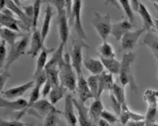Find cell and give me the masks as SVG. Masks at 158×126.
<instances>
[{"label":"cell","mask_w":158,"mask_h":126,"mask_svg":"<svg viewBox=\"0 0 158 126\" xmlns=\"http://www.w3.org/2000/svg\"><path fill=\"white\" fill-rule=\"evenodd\" d=\"M136 59V53L128 51L123 54L121 60V67L119 71V81L123 87L127 85L129 86L131 90L137 93V86L135 83L134 73H133V64Z\"/></svg>","instance_id":"obj_1"},{"label":"cell","mask_w":158,"mask_h":126,"mask_svg":"<svg viewBox=\"0 0 158 126\" xmlns=\"http://www.w3.org/2000/svg\"><path fill=\"white\" fill-rule=\"evenodd\" d=\"M78 75L73 69L71 56L66 51L64 53V61L60 67V81L62 87L66 88L69 92H74L77 89Z\"/></svg>","instance_id":"obj_2"},{"label":"cell","mask_w":158,"mask_h":126,"mask_svg":"<svg viewBox=\"0 0 158 126\" xmlns=\"http://www.w3.org/2000/svg\"><path fill=\"white\" fill-rule=\"evenodd\" d=\"M30 41H31V35L29 33H26L23 37L20 38L14 45L11 46L5 66L3 68L4 69L3 70H7V69L13 63L16 61L18 59H20L24 54L26 53L27 47L30 44Z\"/></svg>","instance_id":"obj_3"},{"label":"cell","mask_w":158,"mask_h":126,"mask_svg":"<svg viewBox=\"0 0 158 126\" xmlns=\"http://www.w3.org/2000/svg\"><path fill=\"white\" fill-rule=\"evenodd\" d=\"M144 99L147 104V112L145 115L146 124L156 123L158 115V91L147 89L144 94Z\"/></svg>","instance_id":"obj_4"},{"label":"cell","mask_w":158,"mask_h":126,"mask_svg":"<svg viewBox=\"0 0 158 126\" xmlns=\"http://www.w3.org/2000/svg\"><path fill=\"white\" fill-rule=\"evenodd\" d=\"M91 24L96 29L98 34L103 41H107L110 34H111L112 24L110 14H101L99 13H94V17L91 20Z\"/></svg>","instance_id":"obj_5"},{"label":"cell","mask_w":158,"mask_h":126,"mask_svg":"<svg viewBox=\"0 0 158 126\" xmlns=\"http://www.w3.org/2000/svg\"><path fill=\"white\" fill-rule=\"evenodd\" d=\"M84 46L88 47L85 41L81 39L74 40L73 41V48H72V52H71V61L78 77L82 76V66H83V59H84L83 54H82V49Z\"/></svg>","instance_id":"obj_6"},{"label":"cell","mask_w":158,"mask_h":126,"mask_svg":"<svg viewBox=\"0 0 158 126\" xmlns=\"http://www.w3.org/2000/svg\"><path fill=\"white\" fill-rule=\"evenodd\" d=\"M15 14L9 10L8 8H4L1 10V16H0V24L1 27H6L10 30H13L17 33H21V30H24L25 32L29 33V30L24 25V23L16 19L14 15Z\"/></svg>","instance_id":"obj_7"},{"label":"cell","mask_w":158,"mask_h":126,"mask_svg":"<svg viewBox=\"0 0 158 126\" xmlns=\"http://www.w3.org/2000/svg\"><path fill=\"white\" fill-rule=\"evenodd\" d=\"M46 80H47V74H46V72H45V70H44V71H43V72L35 79V87L32 88V92H31V94H30V97H29V100H28L27 107L24 109L23 112L20 113V114L17 116L16 120L20 119L24 114H25V113H27V112L29 111L30 107H31L35 103H36L37 101L40 99V96H41V95H42V88L44 87V83L46 82Z\"/></svg>","instance_id":"obj_8"},{"label":"cell","mask_w":158,"mask_h":126,"mask_svg":"<svg viewBox=\"0 0 158 126\" xmlns=\"http://www.w3.org/2000/svg\"><path fill=\"white\" fill-rule=\"evenodd\" d=\"M81 7H82V1L81 0H74L73 7V14H72V19L70 23L72 24L74 21V27L75 31L77 33V35L80 39L86 41L87 36H86L84 28L82 26L81 23Z\"/></svg>","instance_id":"obj_9"},{"label":"cell","mask_w":158,"mask_h":126,"mask_svg":"<svg viewBox=\"0 0 158 126\" xmlns=\"http://www.w3.org/2000/svg\"><path fill=\"white\" fill-rule=\"evenodd\" d=\"M145 32H146V30L144 27L127 32L121 39V50L131 51L135 47L139 38Z\"/></svg>","instance_id":"obj_10"},{"label":"cell","mask_w":158,"mask_h":126,"mask_svg":"<svg viewBox=\"0 0 158 126\" xmlns=\"http://www.w3.org/2000/svg\"><path fill=\"white\" fill-rule=\"evenodd\" d=\"M35 84V82L34 80H32V81H29L27 83L22 84L20 86H16V87L9 88L7 90L2 91V96H3L2 97H4L6 99H8V100L18 99L21 96H23L28 90H30V89L34 88Z\"/></svg>","instance_id":"obj_11"},{"label":"cell","mask_w":158,"mask_h":126,"mask_svg":"<svg viewBox=\"0 0 158 126\" xmlns=\"http://www.w3.org/2000/svg\"><path fill=\"white\" fill-rule=\"evenodd\" d=\"M74 106L78 112V124L80 126H96L89 115V108L79 99L73 98Z\"/></svg>","instance_id":"obj_12"},{"label":"cell","mask_w":158,"mask_h":126,"mask_svg":"<svg viewBox=\"0 0 158 126\" xmlns=\"http://www.w3.org/2000/svg\"><path fill=\"white\" fill-rule=\"evenodd\" d=\"M29 110H34L36 114L40 115V116H44V117H45L46 115H48L49 113H58V114L62 113L59 109L56 108V106L54 104H52L46 98L39 99L36 103H35L30 107Z\"/></svg>","instance_id":"obj_13"},{"label":"cell","mask_w":158,"mask_h":126,"mask_svg":"<svg viewBox=\"0 0 158 126\" xmlns=\"http://www.w3.org/2000/svg\"><path fill=\"white\" fill-rule=\"evenodd\" d=\"M64 110L62 114L64 115L65 120L70 126H77L78 124V117L75 113V106L73 103V96L71 95V92H68L64 97Z\"/></svg>","instance_id":"obj_14"},{"label":"cell","mask_w":158,"mask_h":126,"mask_svg":"<svg viewBox=\"0 0 158 126\" xmlns=\"http://www.w3.org/2000/svg\"><path fill=\"white\" fill-rule=\"evenodd\" d=\"M135 27L136 26L132 24L128 19H124L112 25L111 35L116 39V41H118L127 32L132 31Z\"/></svg>","instance_id":"obj_15"},{"label":"cell","mask_w":158,"mask_h":126,"mask_svg":"<svg viewBox=\"0 0 158 126\" xmlns=\"http://www.w3.org/2000/svg\"><path fill=\"white\" fill-rule=\"evenodd\" d=\"M44 48L45 47H44V41L42 37L41 31H38L37 29H34V32L31 35L30 48L27 51V54H29L32 58L38 57L39 53L42 51Z\"/></svg>","instance_id":"obj_16"},{"label":"cell","mask_w":158,"mask_h":126,"mask_svg":"<svg viewBox=\"0 0 158 126\" xmlns=\"http://www.w3.org/2000/svg\"><path fill=\"white\" fill-rule=\"evenodd\" d=\"M58 16V28H59V36L61 39V43L66 46L68 39L70 36V20L67 15V12L64 11Z\"/></svg>","instance_id":"obj_17"},{"label":"cell","mask_w":158,"mask_h":126,"mask_svg":"<svg viewBox=\"0 0 158 126\" xmlns=\"http://www.w3.org/2000/svg\"><path fill=\"white\" fill-rule=\"evenodd\" d=\"M28 101L24 98H18L15 100H8L4 97H1L0 99V106L1 108H5L11 112H16V111H24L27 107Z\"/></svg>","instance_id":"obj_18"},{"label":"cell","mask_w":158,"mask_h":126,"mask_svg":"<svg viewBox=\"0 0 158 126\" xmlns=\"http://www.w3.org/2000/svg\"><path fill=\"white\" fill-rule=\"evenodd\" d=\"M115 85L113 75L107 71H104L100 75H98V99L101 96L103 92L111 91Z\"/></svg>","instance_id":"obj_19"},{"label":"cell","mask_w":158,"mask_h":126,"mask_svg":"<svg viewBox=\"0 0 158 126\" xmlns=\"http://www.w3.org/2000/svg\"><path fill=\"white\" fill-rule=\"evenodd\" d=\"M55 50V49L53 48H44L42 51L39 53L38 57H37L36 61V66H35V72H34V77L35 79L38 76L40 75L43 71H44L45 69V67L48 63V56L50 53L53 52Z\"/></svg>","instance_id":"obj_20"},{"label":"cell","mask_w":158,"mask_h":126,"mask_svg":"<svg viewBox=\"0 0 158 126\" xmlns=\"http://www.w3.org/2000/svg\"><path fill=\"white\" fill-rule=\"evenodd\" d=\"M78 95H79V100L83 102L85 104L87 101L90 98H94L90 89L89 88L87 79L84 78L83 76L78 77V82H77V89Z\"/></svg>","instance_id":"obj_21"},{"label":"cell","mask_w":158,"mask_h":126,"mask_svg":"<svg viewBox=\"0 0 158 126\" xmlns=\"http://www.w3.org/2000/svg\"><path fill=\"white\" fill-rule=\"evenodd\" d=\"M83 66L91 73V75H100L105 71V68L100 59L85 57L83 59Z\"/></svg>","instance_id":"obj_22"},{"label":"cell","mask_w":158,"mask_h":126,"mask_svg":"<svg viewBox=\"0 0 158 126\" xmlns=\"http://www.w3.org/2000/svg\"><path fill=\"white\" fill-rule=\"evenodd\" d=\"M137 13L139 14L142 19L144 28L147 32H151L153 29H155V19L152 17L151 14L149 13L148 9L146 8V6L143 3H140Z\"/></svg>","instance_id":"obj_23"},{"label":"cell","mask_w":158,"mask_h":126,"mask_svg":"<svg viewBox=\"0 0 158 126\" xmlns=\"http://www.w3.org/2000/svg\"><path fill=\"white\" fill-rule=\"evenodd\" d=\"M25 33H17V32H15V31L10 30L8 28H6V27H1V30H0L1 40L7 42L10 46L14 45L18 41L17 39L22 38Z\"/></svg>","instance_id":"obj_24"},{"label":"cell","mask_w":158,"mask_h":126,"mask_svg":"<svg viewBox=\"0 0 158 126\" xmlns=\"http://www.w3.org/2000/svg\"><path fill=\"white\" fill-rule=\"evenodd\" d=\"M52 17H53V9H52V5L49 4V5H47L46 9H45L44 18V23H43L42 28H41V33H42V37H43L44 41H45L46 38L48 36Z\"/></svg>","instance_id":"obj_25"},{"label":"cell","mask_w":158,"mask_h":126,"mask_svg":"<svg viewBox=\"0 0 158 126\" xmlns=\"http://www.w3.org/2000/svg\"><path fill=\"white\" fill-rule=\"evenodd\" d=\"M104 106L100 99H95L89 106V115L95 125H98V122L101 120V113L104 111Z\"/></svg>","instance_id":"obj_26"},{"label":"cell","mask_w":158,"mask_h":126,"mask_svg":"<svg viewBox=\"0 0 158 126\" xmlns=\"http://www.w3.org/2000/svg\"><path fill=\"white\" fill-rule=\"evenodd\" d=\"M100 61L103 63L104 68L107 69V71L112 75H119L121 62L118 61L116 58H102L99 57Z\"/></svg>","instance_id":"obj_27"},{"label":"cell","mask_w":158,"mask_h":126,"mask_svg":"<svg viewBox=\"0 0 158 126\" xmlns=\"http://www.w3.org/2000/svg\"><path fill=\"white\" fill-rule=\"evenodd\" d=\"M143 44L152 50L158 62V35L152 32H148L143 41Z\"/></svg>","instance_id":"obj_28"},{"label":"cell","mask_w":158,"mask_h":126,"mask_svg":"<svg viewBox=\"0 0 158 126\" xmlns=\"http://www.w3.org/2000/svg\"><path fill=\"white\" fill-rule=\"evenodd\" d=\"M66 91H68L64 87H62L61 85L57 86V87H53L50 95H49V101L52 104H56L60 100H61L64 96H66Z\"/></svg>","instance_id":"obj_29"},{"label":"cell","mask_w":158,"mask_h":126,"mask_svg":"<svg viewBox=\"0 0 158 126\" xmlns=\"http://www.w3.org/2000/svg\"><path fill=\"white\" fill-rule=\"evenodd\" d=\"M98 55L102 58H115L116 53L113 50V47L108 41H103L98 48Z\"/></svg>","instance_id":"obj_30"},{"label":"cell","mask_w":158,"mask_h":126,"mask_svg":"<svg viewBox=\"0 0 158 126\" xmlns=\"http://www.w3.org/2000/svg\"><path fill=\"white\" fill-rule=\"evenodd\" d=\"M119 5L122 6L124 12L126 14L127 19L132 23L134 24L135 22V14H134V10L132 8V6H131V1L130 0H118Z\"/></svg>","instance_id":"obj_31"},{"label":"cell","mask_w":158,"mask_h":126,"mask_svg":"<svg viewBox=\"0 0 158 126\" xmlns=\"http://www.w3.org/2000/svg\"><path fill=\"white\" fill-rule=\"evenodd\" d=\"M113 96L116 97V99L121 104L126 103V93H125V87L122 85H118L115 83L114 87L111 90Z\"/></svg>","instance_id":"obj_32"},{"label":"cell","mask_w":158,"mask_h":126,"mask_svg":"<svg viewBox=\"0 0 158 126\" xmlns=\"http://www.w3.org/2000/svg\"><path fill=\"white\" fill-rule=\"evenodd\" d=\"M87 82L89 88L90 89L94 99H98V75H91L87 78Z\"/></svg>","instance_id":"obj_33"},{"label":"cell","mask_w":158,"mask_h":126,"mask_svg":"<svg viewBox=\"0 0 158 126\" xmlns=\"http://www.w3.org/2000/svg\"><path fill=\"white\" fill-rule=\"evenodd\" d=\"M132 112L133 111H131L128 108V106H127V104L126 103H124L122 104L121 113L119 114V121H120L121 124L127 125V123L129 121H131V114H132Z\"/></svg>","instance_id":"obj_34"},{"label":"cell","mask_w":158,"mask_h":126,"mask_svg":"<svg viewBox=\"0 0 158 126\" xmlns=\"http://www.w3.org/2000/svg\"><path fill=\"white\" fill-rule=\"evenodd\" d=\"M43 2H44V0H35V2L33 4V6H34V17H33L32 27L34 29H36L37 22H38V18H39V14H40Z\"/></svg>","instance_id":"obj_35"},{"label":"cell","mask_w":158,"mask_h":126,"mask_svg":"<svg viewBox=\"0 0 158 126\" xmlns=\"http://www.w3.org/2000/svg\"><path fill=\"white\" fill-rule=\"evenodd\" d=\"M58 113H49L44 117L43 126H57L58 124Z\"/></svg>","instance_id":"obj_36"},{"label":"cell","mask_w":158,"mask_h":126,"mask_svg":"<svg viewBox=\"0 0 158 126\" xmlns=\"http://www.w3.org/2000/svg\"><path fill=\"white\" fill-rule=\"evenodd\" d=\"M44 1H47L48 4L54 6V7L57 10V14H60L64 11H66L64 0H44Z\"/></svg>","instance_id":"obj_37"},{"label":"cell","mask_w":158,"mask_h":126,"mask_svg":"<svg viewBox=\"0 0 158 126\" xmlns=\"http://www.w3.org/2000/svg\"><path fill=\"white\" fill-rule=\"evenodd\" d=\"M7 51H6V41L1 40V43H0V64H1V68H4V64L6 63V58H7Z\"/></svg>","instance_id":"obj_38"},{"label":"cell","mask_w":158,"mask_h":126,"mask_svg":"<svg viewBox=\"0 0 158 126\" xmlns=\"http://www.w3.org/2000/svg\"><path fill=\"white\" fill-rule=\"evenodd\" d=\"M101 119L110 123V124H115L118 122V117H117V114H114V113H110L107 110H104L102 113H101Z\"/></svg>","instance_id":"obj_39"},{"label":"cell","mask_w":158,"mask_h":126,"mask_svg":"<svg viewBox=\"0 0 158 126\" xmlns=\"http://www.w3.org/2000/svg\"><path fill=\"white\" fill-rule=\"evenodd\" d=\"M110 102H111V104H112V108L114 110V112L116 113L117 115H119L121 113V108L122 104L118 102V101L116 99V97L113 96V94L110 95Z\"/></svg>","instance_id":"obj_40"},{"label":"cell","mask_w":158,"mask_h":126,"mask_svg":"<svg viewBox=\"0 0 158 126\" xmlns=\"http://www.w3.org/2000/svg\"><path fill=\"white\" fill-rule=\"evenodd\" d=\"M52 89V82L47 78L46 82L44 83V87L42 88V96H43V98H46L47 96H49Z\"/></svg>","instance_id":"obj_41"},{"label":"cell","mask_w":158,"mask_h":126,"mask_svg":"<svg viewBox=\"0 0 158 126\" xmlns=\"http://www.w3.org/2000/svg\"><path fill=\"white\" fill-rule=\"evenodd\" d=\"M0 126H26V124L22 123L19 120H13V121H6L1 120Z\"/></svg>","instance_id":"obj_42"},{"label":"cell","mask_w":158,"mask_h":126,"mask_svg":"<svg viewBox=\"0 0 158 126\" xmlns=\"http://www.w3.org/2000/svg\"><path fill=\"white\" fill-rule=\"evenodd\" d=\"M10 77V74L7 70H2L1 71V76H0V87H1V90L3 91L4 86L6 84V82L8 80V78Z\"/></svg>","instance_id":"obj_43"},{"label":"cell","mask_w":158,"mask_h":126,"mask_svg":"<svg viewBox=\"0 0 158 126\" xmlns=\"http://www.w3.org/2000/svg\"><path fill=\"white\" fill-rule=\"evenodd\" d=\"M65 1V8H66V12L67 15L69 17V20L71 21L72 19V14H73V7L74 0H64Z\"/></svg>","instance_id":"obj_44"},{"label":"cell","mask_w":158,"mask_h":126,"mask_svg":"<svg viewBox=\"0 0 158 126\" xmlns=\"http://www.w3.org/2000/svg\"><path fill=\"white\" fill-rule=\"evenodd\" d=\"M23 10H24V14L33 21V17H34V6H23Z\"/></svg>","instance_id":"obj_45"},{"label":"cell","mask_w":158,"mask_h":126,"mask_svg":"<svg viewBox=\"0 0 158 126\" xmlns=\"http://www.w3.org/2000/svg\"><path fill=\"white\" fill-rule=\"evenodd\" d=\"M127 126H146L145 121H129L127 123Z\"/></svg>","instance_id":"obj_46"},{"label":"cell","mask_w":158,"mask_h":126,"mask_svg":"<svg viewBox=\"0 0 158 126\" xmlns=\"http://www.w3.org/2000/svg\"><path fill=\"white\" fill-rule=\"evenodd\" d=\"M131 1V6H132V8L134 11H138V8H139V5H140V2L138 0H130Z\"/></svg>","instance_id":"obj_47"},{"label":"cell","mask_w":158,"mask_h":126,"mask_svg":"<svg viewBox=\"0 0 158 126\" xmlns=\"http://www.w3.org/2000/svg\"><path fill=\"white\" fill-rule=\"evenodd\" d=\"M105 4H106V5H112V6H115L117 8L120 9L119 4H118L117 0H105Z\"/></svg>","instance_id":"obj_48"},{"label":"cell","mask_w":158,"mask_h":126,"mask_svg":"<svg viewBox=\"0 0 158 126\" xmlns=\"http://www.w3.org/2000/svg\"><path fill=\"white\" fill-rule=\"evenodd\" d=\"M98 126H111L110 123H108V122H106V121H104V120H100L99 122H98Z\"/></svg>","instance_id":"obj_49"},{"label":"cell","mask_w":158,"mask_h":126,"mask_svg":"<svg viewBox=\"0 0 158 126\" xmlns=\"http://www.w3.org/2000/svg\"><path fill=\"white\" fill-rule=\"evenodd\" d=\"M155 29L156 30L158 33V19H155Z\"/></svg>","instance_id":"obj_50"},{"label":"cell","mask_w":158,"mask_h":126,"mask_svg":"<svg viewBox=\"0 0 158 126\" xmlns=\"http://www.w3.org/2000/svg\"><path fill=\"white\" fill-rule=\"evenodd\" d=\"M13 1H14L17 6H19L21 7V0H13Z\"/></svg>","instance_id":"obj_51"},{"label":"cell","mask_w":158,"mask_h":126,"mask_svg":"<svg viewBox=\"0 0 158 126\" xmlns=\"http://www.w3.org/2000/svg\"><path fill=\"white\" fill-rule=\"evenodd\" d=\"M154 6L157 9L158 11V0H154Z\"/></svg>","instance_id":"obj_52"},{"label":"cell","mask_w":158,"mask_h":126,"mask_svg":"<svg viewBox=\"0 0 158 126\" xmlns=\"http://www.w3.org/2000/svg\"><path fill=\"white\" fill-rule=\"evenodd\" d=\"M146 126H158V123H154V124H146Z\"/></svg>","instance_id":"obj_53"},{"label":"cell","mask_w":158,"mask_h":126,"mask_svg":"<svg viewBox=\"0 0 158 126\" xmlns=\"http://www.w3.org/2000/svg\"><path fill=\"white\" fill-rule=\"evenodd\" d=\"M149 1H151V2H153V3H154V0H149Z\"/></svg>","instance_id":"obj_54"},{"label":"cell","mask_w":158,"mask_h":126,"mask_svg":"<svg viewBox=\"0 0 158 126\" xmlns=\"http://www.w3.org/2000/svg\"><path fill=\"white\" fill-rule=\"evenodd\" d=\"M21 1H24V0H21Z\"/></svg>","instance_id":"obj_55"},{"label":"cell","mask_w":158,"mask_h":126,"mask_svg":"<svg viewBox=\"0 0 158 126\" xmlns=\"http://www.w3.org/2000/svg\"><path fill=\"white\" fill-rule=\"evenodd\" d=\"M60 126H61V125H60Z\"/></svg>","instance_id":"obj_56"}]
</instances>
